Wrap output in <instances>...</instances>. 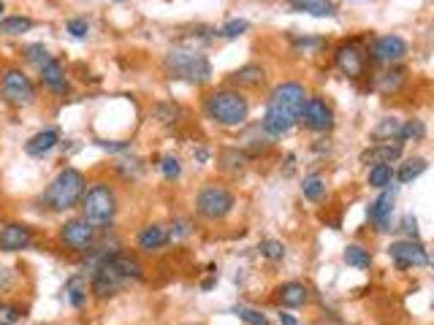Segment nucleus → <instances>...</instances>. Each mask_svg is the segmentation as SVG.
Segmentation results:
<instances>
[{
  "instance_id": "37998d69",
  "label": "nucleus",
  "mask_w": 434,
  "mask_h": 325,
  "mask_svg": "<svg viewBox=\"0 0 434 325\" xmlns=\"http://www.w3.org/2000/svg\"><path fill=\"white\" fill-rule=\"evenodd\" d=\"M418 223H416V217H405V230H407V236L410 239H418Z\"/></svg>"
},
{
  "instance_id": "4be33fe9",
  "label": "nucleus",
  "mask_w": 434,
  "mask_h": 325,
  "mask_svg": "<svg viewBox=\"0 0 434 325\" xmlns=\"http://www.w3.org/2000/svg\"><path fill=\"white\" fill-rule=\"evenodd\" d=\"M263 79H266V76H263V68H260V65H242L239 71H233L231 76H228V82H231V85L253 87V90L263 85Z\"/></svg>"
},
{
  "instance_id": "8fccbe9b",
  "label": "nucleus",
  "mask_w": 434,
  "mask_h": 325,
  "mask_svg": "<svg viewBox=\"0 0 434 325\" xmlns=\"http://www.w3.org/2000/svg\"><path fill=\"white\" fill-rule=\"evenodd\" d=\"M3 11H6V6H3V3H0V16H3Z\"/></svg>"
},
{
  "instance_id": "f8f14e48",
  "label": "nucleus",
  "mask_w": 434,
  "mask_h": 325,
  "mask_svg": "<svg viewBox=\"0 0 434 325\" xmlns=\"http://www.w3.org/2000/svg\"><path fill=\"white\" fill-rule=\"evenodd\" d=\"M369 52H372V63L393 65V63H399V60L407 57V43L399 36H380V38L372 41Z\"/></svg>"
},
{
  "instance_id": "f257e3e1",
  "label": "nucleus",
  "mask_w": 434,
  "mask_h": 325,
  "mask_svg": "<svg viewBox=\"0 0 434 325\" xmlns=\"http://www.w3.org/2000/svg\"><path fill=\"white\" fill-rule=\"evenodd\" d=\"M163 68L171 79L190 82V85H206L212 79V65L206 55L193 46H174L163 60Z\"/></svg>"
},
{
  "instance_id": "6ab92c4d",
  "label": "nucleus",
  "mask_w": 434,
  "mask_h": 325,
  "mask_svg": "<svg viewBox=\"0 0 434 325\" xmlns=\"http://www.w3.org/2000/svg\"><path fill=\"white\" fill-rule=\"evenodd\" d=\"M60 142V133L55 127H46V130H38L28 144H25V152L30 157H43L46 152H52Z\"/></svg>"
},
{
  "instance_id": "4468645a",
  "label": "nucleus",
  "mask_w": 434,
  "mask_h": 325,
  "mask_svg": "<svg viewBox=\"0 0 434 325\" xmlns=\"http://www.w3.org/2000/svg\"><path fill=\"white\" fill-rule=\"evenodd\" d=\"M33 241V230L25 223H9L0 228V252H19L28 250Z\"/></svg>"
},
{
  "instance_id": "423d86ee",
  "label": "nucleus",
  "mask_w": 434,
  "mask_h": 325,
  "mask_svg": "<svg viewBox=\"0 0 434 325\" xmlns=\"http://www.w3.org/2000/svg\"><path fill=\"white\" fill-rule=\"evenodd\" d=\"M0 95L6 103L22 109V106H30L36 100V87L22 68H6L0 73Z\"/></svg>"
},
{
  "instance_id": "c756f323",
  "label": "nucleus",
  "mask_w": 434,
  "mask_h": 325,
  "mask_svg": "<svg viewBox=\"0 0 434 325\" xmlns=\"http://www.w3.org/2000/svg\"><path fill=\"white\" fill-rule=\"evenodd\" d=\"M245 163H247V155L239 152V149H226L223 152V169L228 174H242L245 171Z\"/></svg>"
},
{
  "instance_id": "9d476101",
  "label": "nucleus",
  "mask_w": 434,
  "mask_h": 325,
  "mask_svg": "<svg viewBox=\"0 0 434 325\" xmlns=\"http://www.w3.org/2000/svg\"><path fill=\"white\" fill-rule=\"evenodd\" d=\"M60 241L65 247L76 250V252H85L95 241V225H90L85 217H73V220L63 223V228H60Z\"/></svg>"
},
{
  "instance_id": "09e8293b",
  "label": "nucleus",
  "mask_w": 434,
  "mask_h": 325,
  "mask_svg": "<svg viewBox=\"0 0 434 325\" xmlns=\"http://www.w3.org/2000/svg\"><path fill=\"white\" fill-rule=\"evenodd\" d=\"M320 325H345V323H342V320H337V317H329L326 323H320Z\"/></svg>"
},
{
  "instance_id": "49530a36",
  "label": "nucleus",
  "mask_w": 434,
  "mask_h": 325,
  "mask_svg": "<svg viewBox=\"0 0 434 325\" xmlns=\"http://www.w3.org/2000/svg\"><path fill=\"white\" fill-rule=\"evenodd\" d=\"M280 325H296L293 314H280Z\"/></svg>"
},
{
  "instance_id": "c85d7f7f",
  "label": "nucleus",
  "mask_w": 434,
  "mask_h": 325,
  "mask_svg": "<svg viewBox=\"0 0 434 325\" xmlns=\"http://www.w3.org/2000/svg\"><path fill=\"white\" fill-rule=\"evenodd\" d=\"M65 293H68V301H71V307H82L85 304V298H87V282H85V277H71L68 282H65Z\"/></svg>"
},
{
  "instance_id": "7c9ffc66",
  "label": "nucleus",
  "mask_w": 434,
  "mask_h": 325,
  "mask_svg": "<svg viewBox=\"0 0 434 325\" xmlns=\"http://www.w3.org/2000/svg\"><path fill=\"white\" fill-rule=\"evenodd\" d=\"M426 136V125L420 119H407L399 130V142H420Z\"/></svg>"
},
{
  "instance_id": "f03ea898",
  "label": "nucleus",
  "mask_w": 434,
  "mask_h": 325,
  "mask_svg": "<svg viewBox=\"0 0 434 325\" xmlns=\"http://www.w3.org/2000/svg\"><path fill=\"white\" fill-rule=\"evenodd\" d=\"M206 117L223 127H236L245 125L247 117H250V100L239 92V90H217L212 92L206 103Z\"/></svg>"
},
{
  "instance_id": "72a5a7b5",
  "label": "nucleus",
  "mask_w": 434,
  "mask_h": 325,
  "mask_svg": "<svg viewBox=\"0 0 434 325\" xmlns=\"http://www.w3.org/2000/svg\"><path fill=\"white\" fill-rule=\"evenodd\" d=\"M260 255L266 257V260H282L285 257V244L282 241H277V239H266V241H260Z\"/></svg>"
},
{
  "instance_id": "3c124183",
  "label": "nucleus",
  "mask_w": 434,
  "mask_h": 325,
  "mask_svg": "<svg viewBox=\"0 0 434 325\" xmlns=\"http://www.w3.org/2000/svg\"><path fill=\"white\" fill-rule=\"evenodd\" d=\"M117 3H122V0H117Z\"/></svg>"
},
{
  "instance_id": "0eeeda50",
  "label": "nucleus",
  "mask_w": 434,
  "mask_h": 325,
  "mask_svg": "<svg viewBox=\"0 0 434 325\" xmlns=\"http://www.w3.org/2000/svg\"><path fill=\"white\" fill-rule=\"evenodd\" d=\"M128 282L117 266L112 263V257L109 255H103L101 260H98V266H95V274H92V282H90V290L95 293V298H112L115 293L122 290V284Z\"/></svg>"
},
{
  "instance_id": "aec40b11",
  "label": "nucleus",
  "mask_w": 434,
  "mask_h": 325,
  "mask_svg": "<svg viewBox=\"0 0 434 325\" xmlns=\"http://www.w3.org/2000/svg\"><path fill=\"white\" fill-rule=\"evenodd\" d=\"M169 239H171V236H169V230L163 225H147V228H142V233H139V250L155 252L160 247H166V241Z\"/></svg>"
},
{
  "instance_id": "de8ad7c7",
  "label": "nucleus",
  "mask_w": 434,
  "mask_h": 325,
  "mask_svg": "<svg viewBox=\"0 0 434 325\" xmlns=\"http://www.w3.org/2000/svg\"><path fill=\"white\" fill-rule=\"evenodd\" d=\"M193 155H196V157H199V160H201V163H203V160H206V157H209V152H206V149H196V152H193Z\"/></svg>"
},
{
  "instance_id": "bb28decb",
  "label": "nucleus",
  "mask_w": 434,
  "mask_h": 325,
  "mask_svg": "<svg viewBox=\"0 0 434 325\" xmlns=\"http://www.w3.org/2000/svg\"><path fill=\"white\" fill-rule=\"evenodd\" d=\"M342 257H345L347 266H353V269H369V263H372L369 250H364V247H359V244H350Z\"/></svg>"
},
{
  "instance_id": "20e7f679",
  "label": "nucleus",
  "mask_w": 434,
  "mask_h": 325,
  "mask_svg": "<svg viewBox=\"0 0 434 325\" xmlns=\"http://www.w3.org/2000/svg\"><path fill=\"white\" fill-rule=\"evenodd\" d=\"M79 203H82V217L95 228L109 225L117 214V196L109 184L98 182L92 187H87Z\"/></svg>"
},
{
  "instance_id": "2eb2a0df",
  "label": "nucleus",
  "mask_w": 434,
  "mask_h": 325,
  "mask_svg": "<svg viewBox=\"0 0 434 325\" xmlns=\"http://www.w3.org/2000/svg\"><path fill=\"white\" fill-rule=\"evenodd\" d=\"M334 63L347 79H359L364 73V52L356 43H342L337 49V55H334Z\"/></svg>"
},
{
  "instance_id": "2f4dec72",
  "label": "nucleus",
  "mask_w": 434,
  "mask_h": 325,
  "mask_svg": "<svg viewBox=\"0 0 434 325\" xmlns=\"http://www.w3.org/2000/svg\"><path fill=\"white\" fill-rule=\"evenodd\" d=\"M25 60H28L30 65L41 68V65H46V63L52 60V55H49V49H46L43 43H30L28 49H25Z\"/></svg>"
},
{
  "instance_id": "412c9836",
  "label": "nucleus",
  "mask_w": 434,
  "mask_h": 325,
  "mask_svg": "<svg viewBox=\"0 0 434 325\" xmlns=\"http://www.w3.org/2000/svg\"><path fill=\"white\" fill-rule=\"evenodd\" d=\"M293 11H302V14L309 16H334L337 6L334 0H290Z\"/></svg>"
},
{
  "instance_id": "c9c22d12",
  "label": "nucleus",
  "mask_w": 434,
  "mask_h": 325,
  "mask_svg": "<svg viewBox=\"0 0 434 325\" xmlns=\"http://www.w3.org/2000/svg\"><path fill=\"white\" fill-rule=\"evenodd\" d=\"M160 171H163V176L174 182V179H179V174H182V163H179V157L174 155H166L160 160Z\"/></svg>"
},
{
  "instance_id": "79ce46f5",
  "label": "nucleus",
  "mask_w": 434,
  "mask_h": 325,
  "mask_svg": "<svg viewBox=\"0 0 434 325\" xmlns=\"http://www.w3.org/2000/svg\"><path fill=\"white\" fill-rule=\"evenodd\" d=\"M188 233H190V223H188V220H179V223L171 228V233H169V236L179 239V236H188Z\"/></svg>"
},
{
  "instance_id": "dca6fc26",
  "label": "nucleus",
  "mask_w": 434,
  "mask_h": 325,
  "mask_svg": "<svg viewBox=\"0 0 434 325\" xmlns=\"http://www.w3.org/2000/svg\"><path fill=\"white\" fill-rule=\"evenodd\" d=\"M402 157V142H380L375 146H369V149H364L359 160H361L364 166H380V163H393V160H399Z\"/></svg>"
},
{
  "instance_id": "473e14b6",
  "label": "nucleus",
  "mask_w": 434,
  "mask_h": 325,
  "mask_svg": "<svg viewBox=\"0 0 434 325\" xmlns=\"http://www.w3.org/2000/svg\"><path fill=\"white\" fill-rule=\"evenodd\" d=\"M247 28H250L247 19H228L223 28L217 30V36H223V38H239V36L247 33Z\"/></svg>"
},
{
  "instance_id": "6e6552de",
  "label": "nucleus",
  "mask_w": 434,
  "mask_h": 325,
  "mask_svg": "<svg viewBox=\"0 0 434 325\" xmlns=\"http://www.w3.org/2000/svg\"><path fill=\"white\" fill-rule=\"evenodd\" d=\"M304 103H307V90H304L299 82H282V85H277L275 90H272L266 106H275L280 112H288L290 117L299 119Z\"/></svg>"
},
{
  "instance_id": "cd10ccee",
  "label": "nucleus",
  "mask_w": 434,
  "mask_h": 325,
  "mask_svg": "<svg viewBox=\"0 0 434 325\" xmlns=\"http://www.w3.org/2000/svg\"><path fill=\"white\" fill-rule=\"evenodd\" d=\"M391 179H393V169H391L388 163L369 166V176H366L369 187H377V190H383V187H388V184H391Z\"/></svg>"
},
{
  "instance_id": "39448f33",
  "label": "nucleus",
  "mask_w": 434,
  "mask_h": 325,
  "mask_svg": "<svg viewBox=\"0 0 434 325\" xmlns=\"http://www.w3.org/2000/svg\"><path fill=\"white\" fill-rule=\"evenodd\" d=\"M233 206H236V198H233L231 190L223 187V184H206L196 196V209L206 220H223V217H228L233 212Z\"/></svg>"
},
{
  "instance_id": "b1692460",
  "label": "nucleus",
  "mask_w": 434,
  "mask_h": 325,
  "mask_svg": "<svg viewBox=\"0 0 434 325\" xmlns=\"http://www.w3.org/2000/svg\"><path fill=\"white\" fill-rule=\"evenodd\" d=\"M423 171H426V160H423V157H410V160L402 163V169L396 171L393 176H396L402 184H410V182H416Z\"/></svg>"
},
{
  "instance_id": "9b49d317",
  "label": "nucleus",
  "mask_w": 434,
  "mask_h": 325,
  "mask_svg": "<svg viewBox=\"0 0 434 325\" xmlns=\"http://www.w3.org/2000/svg\"><path fill=\"white\" fill-rule=\"evenodd\" d=\"M299 119L315 133H329L334 127V112L323 98H307Z\"/></svg>"
},
{
  "instance_id": "f704fd0d",
  "label": "nucleus",
  "mask_w": 434,
  "mask_h": 325,
  "mask_svg": "<svg viewBox=\"0 0 434 325\" xmlns=\"http://www.w3.org/2000/svg\"><path fill=\"white\" fill-rule=\"evenodd\" d=\"M405 82V73H383V76H377V90L380 92H396L399 87Z\"/></svg>"
},
{
  "instance_id": "c03bdc74",
  "label": "nucleus",
  "mask_w": 434,
  "mask_h": 325,
  "mask_svg": "<svg viewBox=\"0 0 434 325\" xmlns=\"http://www.w3.org/2000/svg\"><path fill=\"white\" fill-rule=\"evenodd\" d=\"M293 43H296L299 49H304V46H323L320 38H296V36H293Z\"/></svg>"
},
{
  "instance_id": "393cba45",
  "label": "nucleus",
  "mask_w": 434,
  "mask_h": 325,
  "mask_svg": "<svg viewBox=\"0 0 434 325\" xmlns=\"http://www.w3.org/2000/svg\"><path fill=\"white\" fill-rule=\"evenodd\" d=\"M399 130H402V122H399L396 117H386V119H380V125L372 130V136H375L377 142H396V139H399Z\"/></svg>"
},
{
  "instance_id": "a211bd4d",
  "label": "nucleus",
  "mask_w": 434,
  "mask_h": 325,
  "mask_svg": "<svg viewBox=\"0 0 434 325\" xmlns=\"http://www.w3.org/2000/svg\"><path fill=\"white\" fill-rule=\"evenodd\" d=\"M307 298H309V290H307V284H302V282H282L277 287V301H280L282 307H288V309H299V307H304Z\"/></svg>"
},
{
  "instance_id": "a19ab883",
  "label": "nucleus",
  "mask_w": 434,
  "mask_h": 325,
  "mask_svg": "<svg viewBox=\"0 0 434 325\" xmlns=\"http://www.w3.org/2000/svg\"><path fill=\"white\" fill-rule=\"evenodd\" d=\"M98 146L109 149V152H125V149H130L128 142H98Z\"/></svg>"
},
{
  "instance_id": "ea45409f",
  "label": "nucleus",
  "mask_w": 434,
  "mask_h": 325,
  "mask_svg": "<svg viewBox=\"0 0 434 325\" xmlns=\"http://www.w3.org/2000/svg\"><path fill=\"white\" fill-rule=\"evenodd\" d=\"M155 114H158L163 122H176L179 109H176V106H155Z\"/></svg>"
},
{
  "instance_id": "ddd939ff",
  "label": "nucleus",
  "mask_w": 434,
  "mask_h": 325,
  "mask_svg": "<svg viewBox=\"0 0 434 325\" xmlns=\"http://www.w3.org/2000/svg\"><path fill=\"white\" fill-rule=\"evenodd\" d=\"M393 201H396V187H383V193L377 196L369 209H366V220L375 225L377 233L388 230V223H391V212H393Z\"/></svg>"
},
{
  "instance_id": "7ed1b4c3",
  "label": "nucleus",
  "mask_w": 434,
  "mask_h": 325,
  "mask_svg": "<svg viewBox=\"0 0 434 325\" xmlns=\"http://www.w3.org/2000/svg\"><path fill=\"white\" fill-rule=\"evenodd\" d=\"M87 190V182H85V174L76 169H63L52 179V184L46 187V193H43V201L49 203V209H55V212H68L73 209L82 196H85Z\"/></svg>"
},
{
  "instance_id": "a18cd8bd",
  "label": "nucleus",
  "mask_w": 434,
  "mask_h": 325,
  "mask_svg": "<svg viewBox=\"0 0 434 325\" xmlns=\"http://www.w3.org/2000/svg\"><path fill=\"white\" fill-rule=\"evenodd\" d=\"M9 284H11V274H9V269L0 266V290H6Z\"/></svg>"
},
{
  "instance_id": "e433bc0d",
  "label": "nucleus",
  "mask_w": 434,
  "mask_h": 325,
  "mask_svg": "<svg viewBox=\"0 0 434 325\" xmlns=\"http://www.w3.org/2000/svg\"><path fill=\"white\" fill-rule=\"evenodd\" d=\"M22 317V309L16 304H0V325H14Z\"/></svg>"
},
{
  "instance_id": "58836bf2",
  "label": "nucleus",
  "mask_w": 434,
  "mask_h": 325,
  "mask_svg": "<svg viewBox=\"0 0 434 325\" xmlns=\"http://www.w3.org/2000/svg\"><path fill=\"white\" fill-rule=\"evenodd\" d=\"M65 30L71 33L73 38H87V33H90V25H87V19H82V16H76V19H68V25H65Z\"/></svg>"
},
{
  "instance_id": "5701e85b",
  "label": "nucleus",
  "mask_w": 434,
  "mask_h": 325,
  "mask_svg": "<svg viewBox=\"0 0 434 325\" xmlns=\"http://www.w3.org/2000/svg\"><path fill=\"white\" fill-rule=\"evenodd\" d=\"M302 193L307 201H323L326 198V176H320V174H309V176H304L302 182Z\"/></svg>"
},
{
  "instance_id": "a878e982",
  "label": "nucleus",
  "mask_w": 434,
  "mask_h": 325,
  "mask_svg": "<svg viewBox=\"0 0 434 325\" xmlns=\"http://www.w3.org/2000/svg\"><path fill=\"white\" fill-rule=\"evenodd\" d=\"M30 28H33L30 16H6V19H0V36H22Z\"/></svg>"
},
{
  "instance_id": "f3484780",
  "label": "nucleus",
  "mask_w": 434,
  "mask_h": 325,
  "mask_svg": "<svg viewBox=\"0 0 434 325\" xmlns=\"http://www.w3.org/2000/svg\"><path fill=\"white\" fill-rule=\"evenodd\" d=\"M38 73H41V85L46 87V90H52V92H58V95L68 92L65 68H63V63H60V60H55V57H52L46 65H41V68H38Z\"/></svg>"
},
{
  "instance_id": "1a4fd4ad",
  "label": "nucleus",
  "mask_w": 434,
  "mask_h": 325,
  "mask_svg": "<svg viewBox=\"0 0 434 325\" xmlns=\"http://www.w3.org/2000/svg\"><path fill=\"white\" fill-rule=\"evenodd\" d=\"M391 260L399 266V269H418V266H429V252L418 239H405V241H393L388 247Z\"/></svg>"
},
{
  "instance_id": "4c0bfd02",
  "label": "nucleus",
  "mask_w": 434,
  "mask_h": 325,
  "mask_svg": "<svg viewBox=\"0 0 434 325\" xmlns=\"http://www.w3.org/2000/svg\"><path fill=\"white\" fill-rule=\"evenodd\" d=\"M236 314H239V317H242V320H245L247 325H269V320H266V317H263V314H260V311H255V309H247V307H236Z\"/></svg>"
}]
</instances>
